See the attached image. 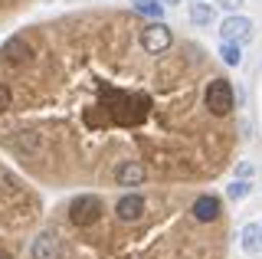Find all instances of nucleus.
<instances>
[{"label":"nucleus","instance_id":"obj_1","mask_svg":"<svg viewBox=\"0 0 262 259\" xmlns=\"http://www.w3.org/2000/svg\"><path fill=\"white\" fill-rule=\"evenodd\" d=\"M203 102H207L210 115H216V118L229 115V112H233V105H236L233 85H229L226 79H213V82H207V95H203Z\"/></svg>","mask_w":262,"mask_h":259},{"label":"nucleus","instance_id":"obj_2","mask_svg":"<svg viewBox=\"0 0 262 259\" xmlns=\"http://www.w3.org/2000/svg\"><path fill=\"white\" fill-rule=\"evenodd\" d=\"M170 43H174V36H170V27L164 20H151L147 27H141V50L144 53L158 56V53L167 50Z\"/></svg>","mask_w":262,"mask_h":259},{"label":"nucleus","instance_id":"obj_3","mask_svg":"<svg viewBox=\"0 0 262 259\" xmlns=\"http://www.w3.org/2000/svg\"><path fill=\"white\" fill-rule=\"evenodd\" d=\"M69 217H72L76 226H92L98 217H102V200H98L95 193H79L69 207Z\"/></svg>","mask_w":262,"mask_h":259},{"label":"nucleus","instance_id":"obj_4","mask_svg":"<svg viewBox=\"0 0 262 259\" xmlns=\"http://www.w3.org/2000/svg\"><path fill=\"white\" fill-rule=\"evenodd\" d=\"M147 177V167L141 161H121L118 167H115V181H118V187H141Z\"/></svg>","mask_w":262,"mask_h":259},{"label":"nucleus","instance_id":"obj_5","mask_svg":"<svg viewBox=\"0 0 262 259\" xmlns=\"http://www.w3.org/2000/svg\"><path fill=\"white\" fill-rule=\"evenodd\" d=\"M0 56H4L7 66H20V62H27L30 56H33V46H30L27 36H13V39H7V43H4Z\"/></svg>","mask_w":262,"mask_h":259},{"label":"nucleus","instance_id":"obj_6","mask_svg":"<svg viewBox=\"0 0 262 259\" xmlns=\"http://www.w3.org/2000/svg\"><path fill=\"white\" fill-rule=\"evenodd\" d=\"M220 33H223V39H233V43H249L252 39V20L249 17H226Z\"/></svg>","mask_w":262,"mask_h":259},{"label":"nucleus","instance_id":"obj_7","mask_svg":"<svg viewBox=\"0 0 262 259\" xmlns=\"http://www.w3.org/2000/svg\"><path fill=\"white\" fill-rule=\"evenodd\" d=\"M115 213H118V220L125 223H135L144 217V197L141 193H125V197L118 200V207H115Z\"/></svg>","mask_w":262,"mask_h":259},{"label":"nucleus","instance_id":"obj_8","mask_svg":"<svg viewBox=\"0 0 262 259\" xmlns=\"http://www.w3.org/2000/svg\"><path fill=\"white\" fill-rule=\"evenodd\" d=\"M33 259H62V243L53 233H43V236L33 240Z\"/></svg>","mask_w":262,"mask_h":259},{"label":"nucleus","instance_id":"obj_9","mask_svg":"<svg viewBox=\"0 0 262 259\" xmlns=\"http://www.w3.org/2000/svg\"><path fill=\"white\" fill-rule=\"evenodd\" d=\"M193 220H200V223H213L220 217V197H213V193H203V197H196L193 200Z\"/></svg>","mask_w":262,"mask_h":259},{"label":"nucleus","instance_id":"obj_10","mask_svg":"<svg viewBox=\"0 0 262 259\" xmlns=\"http://www.w3.org/2000/svg\"><path fill=\"white\" fill-rule=\"evenodd\" d=\"M239 240H243V249L249 256H262V223H246Z\"/></svg>","mask_w":262,"mask_h":259},{"label":"nucleus","instance_id":"obj_11","mask_svg":"<svg viewBox=\"0 0 262 259\" xmlns=\"http://www.w3.org/2000/svg\"><path fill=\"white\" fill-rule=\"evenodd\" d=\"M187 17H190L193 27H210V23H213V7L203 4V0H196V4L187 7Z\"/></svg>","mask_w":262,"mask_h":259},{"label":"nucleus","instance_id":"obj_12","mask_svg":"<svg viewBox=\"0 0 262 259\" xmlns=\"http://www.w3.org/2000/svg\"><path fill=\"white\" fill-rule=\"evenodd\" d=\"M131 10L151 20H164V4L161 0H131Z\"/></svg>","mask_w":262,"mask_h":259},{"label":"nucleus","instance_id":"obj_13","mask_svg":"<svg viewBox=\"0 0 262 259\" xmlns=\"http://www.w3.org/2000/svg\"><path fill=\"white\" fill-rule=\"evenodd\" d=\"M220 59H223L226 66H239V62H243V43L223 39V46H220Z\"/></svg>","mask_w":262,"mask_h":259},{"label":"nucleus","instance_id":"obj_14","mask_svg":"<svg viewBox=\"0 0 262 259\" xmlns=\"http://www.w3.org/2000/svg\"><path fill=\"white\" fill-rule=\"evenodd\" d=\"M226 193H229V200H246V197L252 193V184H249V181H233Z\"/></svg>","mask_w":262,"mask_h":259},{"label":"nucleus","instance_id":"obj_15","mask_svg":"<svg viewBox=\"0 0 262 259\" xmlns=\"http://www.w3.org/2000/svg\"><path fill=\"white\" fill-rule=\"evenodd\" d=\"M10 102H13V92H10V85H7V82H0V115H4V112L10 109Z\"/></svg>","mask_w":262,"mask_h":259},{"label":"nucleus","instance_id":"obj_16","mask_svg":"<svg viewBox=\"0 0 262 259\" xmlns=\"http://www.w3.org/2000/svg\"><path fill=\"white\" fill-rule=\"evenodd\" d=\"M246 0H220V7H226V10H239Z\"/></svg>","mask_w":262,"mask_h":259},{"label":"nucleus","instance_id":"obj_17","mask_svg":"<svg viewBox=\"0 0 262 259\" xmlns=\"http://www.w3.org/2000/svg\"><path fill=\"white\" fill-rule=\"evenodd\" d=\"M161 4H164V7H170V4H177V0H161Z\"/></svg>","mask_w":262,"mask_h":259}]
</instances>
